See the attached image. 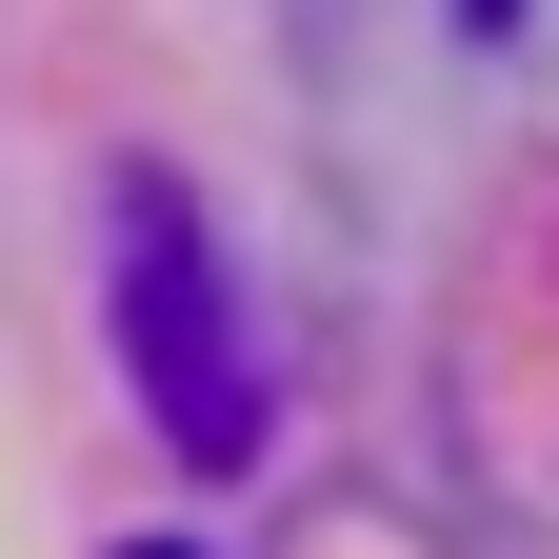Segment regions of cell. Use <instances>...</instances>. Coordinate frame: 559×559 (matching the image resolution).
<instances>
[{
	"label": "cell",
	"instance_id": "obj_1",
	"mask_svg": "<svg viewBox=\"0 0 559 559\" xmlns=\"http://www.w3.org/2000/svg\"><path fill=\"white\" fill-rule=\"evenodd\" d=\"M120 380L140 419L200 460V479H240L260 460V360H240V300H221V240H200V200L180 180H120Z\"/></svg>",
	"mask_w": 559,
	"mask_h": 559
}]
</instances>
